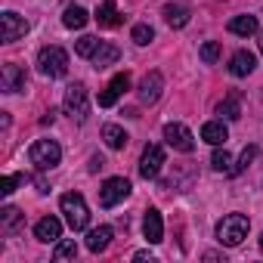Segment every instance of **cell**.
Here are the masks:
<instances>
[{"instance_id": "6da1fadb", "label": "cell", "mask_w": 263, "mask_h": 263, "mask_svg": "<svg viewBox=\"0 0 263 263\" xmlns=\"http://www.w3.org/2000/svg\"><path fill=\"white\" fill-rule=\"evenodd\" d=\"M248 229H251V220L245 214H226L217 223V241L226 245V248H235L248 238Z\"/></svg>"}, {"instance_id": "7a4b0ae2", "label": "cell", "mask_w": 263, "mask_h": 263, "mask_svg": "<svg viewBox=\"0 0 263 263\" xmlns=\"http://www.w3.org/2000/svg\"><path fill=\"white\" fill-rule=\"evenodd\" d=\"M59 208H62V214H65V223L71 226V232L87 229V223H90V208H87V201H84L81 192H65V195L59 198Z\"/></svg>"}, {"instance_id": "3957f363", "label": "cell", "mask_w": 263, "mask_h": 263, "mask_svg": "<svg viewBox=\"0 0 263 263\" xmlns=\"http://www.w3.org/2000/svg\"><path fill=\"white\" fill-rule=\"evenodd\" d=\"M37 65H41V74L47 78H65L68 74V53L62 47H44L37 53Z\"/></svg>"}, {"instance_id": "277c9868", "label": "cell", "mask_w": 263, "mask_h": 263, "mask_svg": "<svg viewBox=\"0 0 263 263\" xmlns=\"http://www.w3.org/2000/svg\"><path fill=\"white\" fill-rule=\"evenodd\" d=\"M28 158L37 171H53L59 161H62V149L56 140H37L31 149H28Z\"/></svg>"}, {"instance_id": "5b68a950", "label": "cell", "mask_w": 263, "mask_h": 263, "mask_svg": "<svg viewBox=\"0 0 263 263\" xmlns=\"http://www.w3.org/2000/svg\"><path fill=\"white\" fill-rule=\"evenodd\" d=\"M62 105H65V115H71L74 121H84V118H87V111H90V96H87V87H84V84H71V87L65 90Z\"/></svg>"}, {"instance_id": "8992f818", "label": "cell", "mask_w": 263, "mask_h": 263, "mask_svg": "<svg viewBox=\"0 0 263 263\" xmlns=\"http://www.w3.org/2000/svg\"><path fill=\"white\" fill-rule=\"evenodd\" d=\"M164 140H167L171 149H177V152H183V155L195 152V137H192V130H189L186 124H180V121L164 124Z\"/></svg>"}, {"instance_id": "52a82bcc", "label": "cell", "mask_w": 263, "mask_h": 263, "mask_svg": "<svg viewBox=\"0 0 263 263\" xmlns=\"http://www.w3.org/2000/svg\"><path fill=\"white\" fill-rule=\"evenodd\" d=\"M130 180H124V177H108L105 183H102V189H99V204L102 208H115V204H121L127 195H130Z\"/></svg>"}, {"instance_id": "ba28073f", "label": "cell", "mask_w": 263, "mask_h": 263, "mask_svg": "<svg viewBox=\"0 0 263 263\" xmlns=\"http://www.w3.org/2000/svg\"><path fill=\"white\" fill-rule=\"evenodd\" d=\"M161 167H164V146L149 143L143 149V158H140V177L143 180H155L161 174Z\"/></svg>"}, {"instance_id": "9c48e42d", "label": "cell", "mask_w": 263, "mask_h": 263, "mask_svg": "<svg viewBox=\"0 0 263 263\" xmlns=\"http://www.w3.org/2000/svg\"><path fill=\"white\" fill-rule=\"evenodd\" d=\"M25 84H28V74H25L22 65L7 62L4 68H0V90H4V93H22Z\"/></svg>"}, {"instance_id": "30bf717a", "label": "cell", "mask_w": 263, "mask_h": 263, "mask_svg": "<svg viewBox=\"0 0 263 263\" xmlns=\"http://www.w3.org/2000/svg\"><path fill=\"white\" fill-rule=\"evenodd\" d=\"M0 37H4V44H16L19 37H25L28 34V22L19 16V13H13V10H7L4 16H0Z\"/></svg>"}, {"instance_id": "8fae6325", "label": "cell", "mask_w": 263, "mask_h": 263, "mask_svg": "<svg viewBox=\"0 0 263 263\" xmlns=\"http://www.w3.org/2000/svg\"><path fill=\"white\" fill-rule=\"evenodd\" d=\"M161 90H164V74H161V71H149V74L140 81L137 96H140V102L152 105V102H158V99H161Z\"/></svg>"}, {"instance_id": "7c38bea8", "label": "cell", "mask_w": 263, "mask_h": 263, "mask_svg": "<svg viewBox=\"0 0 263 263\" xmlns=\"http://www.w3.org/2000/svg\"><path fill=\"white\" fill-rule=\"evenodd\" d=\"M124 90H130V74H127V71H121V74H115V78L108 81V87L99 93V105H102V108H111Z\"/></svg>"}, {"instance_id": "4fadbf2b", "label": "cell", "mask_w": 263, "mask_h": 263, "mask_svg": "<svg viewBox=\"0 0 263 263\" xmlns=\"http://www.w3.org/2000/svg\"><path fill=\"white\" fill-rule=\"evenodd\" d=\"M143 235H146L149 245L164 241V220H161L158 208H149V211H146V217H143Z\"/></svg>"}, {"instance_id": "5bb4252c", "label": "cell", "mask_w": 263, "mask_h": 263, "mask_svg": "<svg viewBox=\"0 0 263 263\" xmlns=\"http://www.w3.org/2000/svg\"><path fill=\"white\" fill-rule=\"evenodd\" d=\"M254 68H257V59H254L251 50H235L232 53V59H229V74L232 78H248Z\"/></svg>"}, {"instance_id": "9a60e30c", "label": "cell", "mask_w": 263, "mask_h": 263, "mask_svg": "<svg viewBox=\"0 0 263 263\" xmlns=\"http://www.w3.org/2000/svg\"><path fill=\"white\" fill-rule=\"evenodd\" d=\"M22 226H25V214L19 208H13V204L0 208V232L4 235H16Z\"/></svg>"}, {"instance_id": "2e32d148", "label": "cell", "mask_w": 263, "mask_h": 263, "mask_svg": "<svg viewBox=\"0 0 263 263\" xmlns=\"http://www.w3.org/2000/svg\"><path fill=\"white\" fill-rule=\"evenodd\" d=\"M34 238H37V241H47V245H50V241L56 245V241L62 238V223H59L56 217L37 220V223H34Z\"/></svg>"}, {"instance_id": "e0dca14e", "label": "cell", "mask_w": 263, "mask_h": 263, "mask_svg": "<svg viewBox=\"0 0 263 263\" xmlns=\"http://www.w3.org/2000/svg\"><path fill=\"white\" fill-rule=\"evenodd\" d=\"M93 19L99 22V28H118V25L124 22V16L118 13V4H115V0H102Z\"/></svg>"}, {"instance_id": "ac0fdd59", "label": "cell", "mask_w": 263, "mask_h": 263, "mask_svg": "<svg viewBox=\"0 0 263 263\" xmlns=\"http://www.w3.org/2000/svg\"><path fill=\"white\" fill-rule=\"evenodd\" d=\"M118 59H121V50H118L115 44H108V41H102V44H99V50L90 56V62H93V68H96V71H102V68L115 65Z\"/></svg>"}, {"instance_id": "d6986e66", "label": "cell", "mask_w": 263, "mask_h": 263, "mask_svg": "<svg viewBox=\"0 0 263 263\" xmlns=\"http://www.w3.org/2000/svg\"><path fill=\"white\" fill-rule=\"evenodd\" d=\"M201 140L211 143V146H223V143L229 140V130H226L223 118H220V121H204V127H201Z\"/></svg>"}, {"instance_id": "ffe728a7", "label": "cell", "mask_w": 263, "mask_h": 263, "mask_svg": "<svg viewBox=\"0 0 263 263\" xmlns=\"http://www.w3.org/2000/svg\"><path fill=\"white\" fill-rule=\"evenodd\" d=\"M111 241V226H96L87 232V251L90 254H102Z\"/></svg>"}, {"instance_id": "44dd1931", "label": "cell", "mask_w": 263, "mask_h": 263, "mask_svg": "<svg viewBox=\"0 0 263 263\" xmlns=\"http://www.w3.org/2000/svg\"><path fill=\"white\" fill-rule=\"evenodd\" d=\"M217 115H220V118H226V121H238V118H241V93H238V90H232V93L217 105Z\"/></svg>"}, {"instance_id": "7402d4cb", "label": "cell", "mask_w": 263, "mask_h": 263, "mask_svg": "<svg viewBox=\"0 0 263 263\" xmlns=\"http://www.w3.org/2000/svg\"><path fill=\"white\" fill-rule=\"evenodd\" d=\"M102 140H105V146H108V149H115V152H118V149H124V146H127V140H130V137L124 134V127H118V124H102Z\"/></svg>"}, {"instance_id": "603a6c76", "label": "cell", "mask_w": 263, "mask_h": 263, "mask_svg": "<svg viewBox=\"0 0 263 263\" xmlns=\"http://www.w3.org/2000/svg\"><path fill=\"white\" fill-rule=\"evenodd\" d=\"M161 13H164V22H167L171 28H186V25H189V10H186L183 4H167Z\"/></svg>"}, {"instance_id": "cb8c5ba5", "label": "cell", "mask_w": 263, "mask_h": 263, "mask_svg": "<svg viewBox=\"0 0 263 263\" xmlns=\"http://www.w3.org/2000/svg\"><path fill=\"white\" fill-rule=\"evenodd\" d=\"M229 31L238 34V37H251V34L260 31V22H257V16H235L229 22Z\"/></svg>"}, {"instance_id": "d4e9b609", "label": "cell", "mask_w": 263, "mask_h": 263, "mask_svg": "<svg viewBox=\"0 0 263 263\" xmlns=\"http://www.w3.org/2000/svg\"><path fill=\"white\" fill-rule=\"evenodd\" d=\"M87 19H90V13H87L84 7H68V10H65V16H62V25H65V28H71V31H78V28H84V25H87Z\"/></svg>"}, {"instance_id": "484cf974", "label": "cell", "mask_w": 263, "mask_h": 263, "mask_svg": "<svg viewBox=\"0 0 263 263\" xmlns=\"http://www.w3.org/2000/svg\"><path fill=\"white\" fill-rule=\"evenodd\" d=\"M211 167H214L217 174H232V158H229V152H226V149H220V146H214Z\"/></svg>"}, {"instance_id": "4316f807", "label": "cell", "mask_w": 263, "mask_h": 263, "mask_svg": "<svg viewBox=\"0 0 263 263\" xmlns=\"http://www.w3.org/2000/svg\"><path fill=\"white\" fill-rule=\"evenodd\" d=\"M78 257V241L74 238H59L56 241V251H53V260H74Z\"/></svg>"}, {"instance_id": "83f0119b", "label": "cell", "mask_w": 263, "mask_h": 263, "mask_svg": "<svg viewBox=\"0 0 263 263\" xmlns=\"http://www.w3.org/2000/svg\"><path fill=\"white\" fill-rule=\"evenodd\" d=\"M99 44H102L99 37H93V34H84V37L74 44V53H78V56H84V59H90V56L99 50Z\"/></svg>"}, {"instance_id": "f1b7e54d", "label": "cell", "mask_w": 263, "mask_h": 263, "mask_svg": "<svg viewBox=\"0 0 263 263\" xmlns=\"http://www.w3.org/2000/svg\"><path fill=\"white\" fill-rule=\"evenodd\" d=\"M130 37H134V44H137V47H146V44H152V41H155V31H152V25L140 22V25H134Z\"/></svg>"}, {"instance_id": "f546056e", "label": "cell", "mask_w": 263, "mask_h": 263, "mask_svg": "<svg viewBox=\"0 0 263 263\" xmlns=\"http://www.w3.org/2000/svg\"><path fill=\"white\" fill-rule=\"evenodd\" d=\"M220 44L217 41H208V44H201V50H198V56H201V62H208V65H214L217 59H220Z\"/></svg>"}, {"instance_id": "4dcf8cb0", "label": "cell", "mask_w": 263, "mask_h": 263, "mask_svg": "<svg viewBox=\"0 0 263 263\" xmlns=\"http://www.w3.org/2000/svg\"><path fill=\"white\" fill-rule=\"evenodd\" d=\"M257 158V146H245V152L238 155V164H232V177H238L241 171H248V164Z\"/></svg>"}, {"instance_id": "1f68e13d", "label": "cell", "mask_w": 263, "mask_h": 263, "mask_svg": "<svg viewBox=\"0 0 263 263\" xmlns=\"http://www.w3.org/2000/svg\"><path fill=\"white\" fill-rule=\"evenodd\" d=\"M25 180H28V177H22V174H7V177H4V183H0V192H4V195H13V192H16V186H19V183H25Z\"/></svg>"}, {"instance_id": "d6a6232c", "label": "cell", "mask_w": 263, "mask_h": 263, "mask_svg": "<svg viewBox=\"0 0 263 263\" xmlns=\"http://www.w3.org/2000/svg\"><path fill=\"white\" fill-rule=\"evenodd\" d=\"M134 260H149V263H155V254H152V251H137Z\"/></svg>"}, {"instance_id": "836d02e7", "label": "cell", "mask_w": 263, "mask_h": 263, "mask_svg": "<svg viewBox=\"0 0 263 263\" xmlns=\"http://www.w3.org/2000/svg\"><path fill=\"white\" fill-rule=\"evenodd\" d=\"M102 164H105V161H102V158H99V155H93V158H90V171H99V167H102Z\"/></svg>"}, {"instance_id": "e575fe53", "label": "cell", "mask_w": 263, "mask_h": 263, "mask_svg": "<svg viewBox=\"0 0 263 263\" xmlns=\"http://www.w3.org/2000/svg\"><path fill=\"white\" fill-rule=\"evenodd\" d=\"M257 44H260V53H263V31H260V41H257Z\"/></svg>"}, {"instance_id": "d590c367", "label": "cell", "mask_w": 263, "mask_h": 263, "mask_svg": "<svg viewBox=\"0 0 263 263\" xmlns=\"http://www.w3.org/2000/svg\"><path fill=\"white\" fill-rule=\"evenodd\" d=\"M260 254H263V235H260Z\"/></svg>"}]
</instances>
